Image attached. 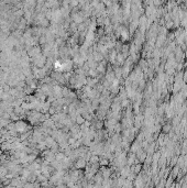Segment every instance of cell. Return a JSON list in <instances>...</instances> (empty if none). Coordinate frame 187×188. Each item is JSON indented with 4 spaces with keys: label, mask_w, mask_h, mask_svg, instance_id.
Returning a JSON list of instances; mask_svg holds the SVG:
<instances>
[]
</instances>
